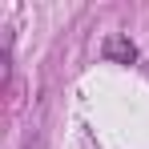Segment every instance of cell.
<instances>
[{
  "mask_svg": "<svg viewBox=\"0 0 149 149\" xmlns=\"http://www.w3.org/2000/svg\"><path fill=\"white\" fill-rule=\"evenodd\" d=\"M105 56L117 61V65H133V61H137V49H133V40H129L125 32H109V36H105Z\"/></svg>",
  "mask_w": 149,
  "mask_h": 149,
  "instance_id": "6da1fadb",
  "label": "cell"
}]
</instances>
